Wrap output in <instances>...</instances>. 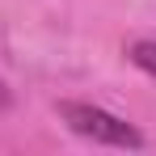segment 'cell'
<instances>
[{"label": "cell", "mask_w": 156, "mask_h": 156, "mask_svg": "<svg viewBox=\"0 0 156 156\" xmlns=\"http://www.w3.org/2000/svg\"><path fill=\"white\" fill-rule=\"evenodd\" d=\"M59 118L76 131L80 139H93V144H110V148H144V135L122 122L118 114H110L101 105L89 101H59Z\"/></svg>", "instance_id": "1"}, {"label": "cell", "mask_w": 156, "mask_h": 156, "mask_svg": "<svg viewBox=\"0 0 156 156\" xmlns=\"http://www.w3.org/2000/svg\"><path fill=\"white\" fill-rule=\"evenodd\" d=\"M127 59L139 68V72L156 76V38H139V42H131V47H127Z\"/></svg>", "instance_id": "2"}, {"label": "cell", "mask_w": 156, "mask_h": 156, "mask_svg": "<svg viewBox=\"0 0 156 156\" xmlns=\"http://www.w3.org/2000/svg\"><path fill=\"white\" fill-rule=\"evenodd\" d=\"M4 105H9V89L0 84V110H4Z\"/></svg>", "instance_id": "3"}]
</instances>
